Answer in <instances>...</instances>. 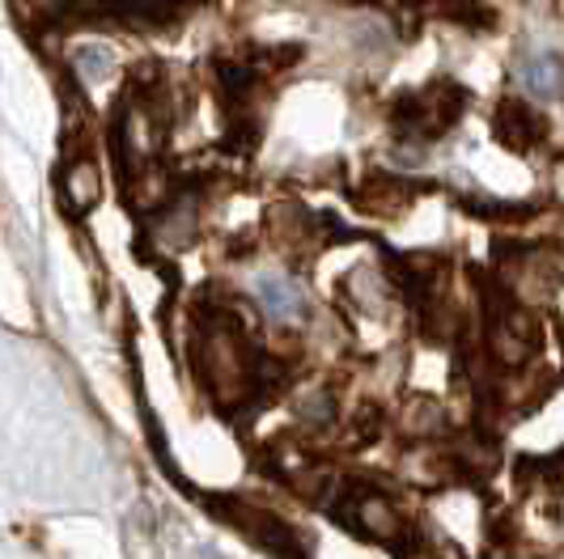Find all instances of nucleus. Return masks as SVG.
<instances>
[{
	"instance_id": "f257e3e1",
	"label": "nucleus",
	"mask_w": 564,
	"mask_h": 559,
	"mask_svg": "<svg viewBox=\"0 0 564 559\" xmlns=\"http://www.w3.org/2000/svg\"><path fill=\"white\" fill-rule=\"evenodd\" d=\"M467 102H471V94L458 81H451V77H442V81H429L416 94L395 98L391 123H395V132L403 140H416V144L421 140H437L463 119Z\"/></svg>"
},
{
	"instance_id": "f03ea898",
	"label": "nucleus",
	"mask_w": 564,
	"mask_h": 559,
	"mask_svg": "<svg viewBox=\"0 0 564 559\" xmlns=\"http://www.w3.org/2000/svg\"><path fill=\"white\" fill-rule=\"evenodd\" d=\"M492 132L513 153H531V149H539L547 140V119L527 98H506L497 107V114H492Z\"/></svg>"
},
{
	"instance_id": "7ed1b4c3",
	"label": "nucleus",
	"mask_w": 564,
	"mask_h": 559,
	"mask_svg": "<svg viewBox=\"0 0 564 559\" xmlns=\"http://www.w3.org/2000/svg\"><path fill=\"white\" fill-rule=\"evenodd\" d=\"M339 513H344V522H352L361 534L369 538H378V542H391L399 530H403V517H399V508L382 492H352L348 501L339 504Z\"/></svg>"
},
{
	"instance_id": "20e7f679",
	"label": "nucleus",
	"mask_w": 564,
	"mask_h": 559,
	"mask_svg": "<svg viewBox=\"0 0 564 559\" xmlns=\"http://www.w3.org/2000/svg\"><path fill=\"white\" fill-rule=\"evenodd\" d=\"M59 199L73 217H85L102 199V169L94 157H73L59 174Z\"/></svg>"
},
{
	"instance_id": "39448f33",
	"label": "nucleus",
	"mask_w": 564,
	"mask_h": 559,
	"mask_svg": "<svg viewBox=\"0 0 564 559\" xmlns=\"http://www.w3.org/2000/svg\"><path fill=\"white\" fill-rule=\"evenodd\" d=\"M259 302L268 309V318H276V322H302V318H306V297H302V288L284 276L259 280Z\"/></svg>"
},
{
	"instance_id": "423d86ee",
	"label": "nucleus",
	"mask_w": 564,
	"mask_h": 559,
	"mask_svg": "<svg viewBox=\"0 0 564 559\" xmlns=\"http://www.w3.org/2000/svg\"><path fill=\"white\" fill-rule=\"evenodd\" d=\"M522 81L527 89L543 98V102H552V98H561L564 94V59L552 56V52H543V56H531L522 64Z\"/></svg>"
},
{
	"instance_id": "0eeeda50",
	"label": "nucleus",
	"mask_w": 564,
	"mask_h": 559,
	"mask_svg": "<svg viewBox=\"0 0 564 559\" xmlns=\"http://www.w3.org/2000/svg\"><path fill=\"white\" fill-rule=\"evenodd\" d=\"M73 64H77V73H82L85 81H94V77L102 81V77L115 68V52H111V47H82Z\"/></svg>"
}]
</instances>
